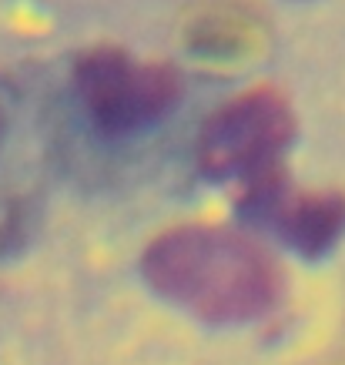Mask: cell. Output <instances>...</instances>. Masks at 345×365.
<instances>
[{
	"instance_id": "obj_1",
	"label": "cell",
	"mask_w": 345,
	"mask_h": 365,
	"mask_svg": "<svg viewBox=\"0 0 345 365\" xmlns=\"http://www.w3.org/2000/svg\"><path fill=\"white\" fill-rule=\"evenodd\" d=\"M141 275L161 299L208 322H255L279 299V268L218 225H178L145 248Z\"/></svg>"
},
{
	"instance_id": "obj_2",
	"label": "cell",
	"mask_w": 345,
	"mask_h": 365,
	"mask_svg": "<svg viewBox=\"0 0 345 365\" xmlns=\"http://www.w3.org/2000/svg\"><path fill=\"white\" fill-rule=\"evenodd\" d=\"M74 91L104 138H128L178 104L181 74L161 61H138L121 47H94L74 64Z\"/></svg>"
},
{
	"instance_id": "obj_3",
	"label": "cell",
	"mask_w": 345,
	"mask_h": 365,
	"mask_svg": "<svg viewBox=\"0 0 345 365\" xmlns=\"http://www.w3.org/2000/svg\"><path fill=\"white\" fill-rule=\"evenodd\" d=\"M295 134L289 101L272 88L245 91L208 114L198 131V165L215 181L248 178L255 181L279 168L282 151Z\"/></svg>"
},
{
	"instance_id": "obj_4",
	"label": "cell",
	"mask_w": 345,
	"mask_h": 365,
	"mask_svg": "<svg viewBox=\"0 0 345 365\" xmlns=\"http://www.w3.org/2000/svg\"><path fill=\"white\" fill-rule=\"evenodd\" d=\"M248 222L289 242L295 252L319 255L332 248L345 232V195L342 191L295 188L282 168H272L248 181L238 201Z\"/></svg>"
},
{
	"instance_id": "obj_5",
	"label": "cell",
	"mask_w": 345,
	"mask_h": 365,
	"mask_svg": "<svg viewBox=\"0 0 345 365\" xmlns=\"http://www.w3.org/2000/svg\"><path fill=\"white\" fill-rule=\"evenodd\" d=\"M0 141H4V108H0Z\"/></svg>"
}]
</instances>
